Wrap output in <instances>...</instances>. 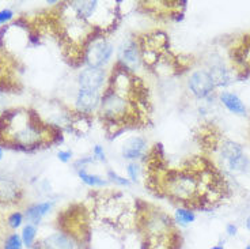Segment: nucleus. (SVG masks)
<instances>
[{
    "label": "nucleus",
    "mask_w": 250,
    "mask_h": 249,
    "mask_svg": "<svg viewBox=\"0 0 250 249\" xmlns=\"http://www.w3.org/2000/svg\"><path fill=\"white\" fill-rule=\"evenodd\" d=\"M143 219V249H178V234L167 214L161 210L146 212Z\"/></svg>",
    "instance_id": "obj_1"
},
{
    "label": "nucleus",
    "mask_w": 250,
    "mask_h": 249,
    "mask_svg": "<svg viewBox=\"0 0 250 249\" xmlns=\"http://www.w3.org/2000/svg\"><path fill=\"white\" fill-rule=\"evenodd\" d=\"M218 151L220 159L223 161L226 168L234 173H245L250 168V161L245 154L242 146L231 139L222 137L218 143Z\"/></svg>",
    "instance_id": "obj_2"
},
{
    "label": "nucleus",
    "mask_w": 250,
    "mask_h": 249,
    "mask_svg": "<svg viewBox=\"0 0 250 249\" xmlns=\"http://www.w3.org/2000/svg\"><path fill=\"white\" fill-rule=\"evenodd\" d=\"M113 44L104 34H98L87 43L83 49V59L87 67L104 68L113 56Z\"/></svg>",
    "instance_id": "obj_3"
},
{
    "label": "nucleus",
    "mask_w": 250,
    "mask_h": 249,
    "mask_svg": "<svg viewBox=\"0 0 250 249\" xmlns=\"http://www.w3.org/2000/svg\"><path fill=\"white\" fill-rule=\"evenodd\" d=\"M119 64L131 72H136L142 67L143 59L138 41L132 38L123 41V44L119 48Z\"/></svg>",
    "instance_id": "obj_4"
},
{
    "label": "nucleus",
    "mask_w": 250,
    "mask_h": 249,
    "mask_svg": "<svg viewBox=\"0 0 250 249\" xmlns=\"http://www.w3.org/2000/svg\"><path fill=\"white\" fill-rule=\"evenodd\" d=\"M188 88L189 91L193 94L199 100L208 98L215 90L212 78L208 72V69H197L188 79Z\"/></svg>",
    "instance_id": "obj_5"
},
{
    "label": "nucleus",
    "mask_w": 250,
    "mask_h": 249,
    "mask_svg": "<svg viewBox=\"0 0 250 249\" xmlns=\"http://www.w3.org/2000/svg\"><path fill=\"white\" fill-rule=\"evenodd\" d=\"M106 82V72L104 68H91L86 67L79 72L78 83L79 89H88V90H101Z\"/></svg>",
    "instance_id": "obj_6"
},
{
    "label": "nucleus",
    "mask_w": 250,
    "mask_h": 249,
    "mask_svg": "<svg viewBox=\"0 0 250 249\" xmlns=\"http://www.w3.org/2000/svg\"><path fill=\"white\" fill-rule=\"evenodd\" d=\"M102 94L100 90H88V89H79L76 94V108L83 114L94 113L101 106Z\"/></svg>",
    "instance_id": "obj_7"
},
{
    "label": "nucleus",
    "mask_w": 250,
    "mask_h": 249,
    "mask_svg": "<svg viewBox=\"0 0 250 249\" xmlns=\"http://www.w3.org/2000/svg\"><path fill=\"white\" fill-rule=\"evenodd\" d=\"M147 150V142L146 139L142 136H132L129 139H126L121 147V156L125 159L129 161H135L139 159L140 157H143L146 154Z\"/></svg>",
    "instance_id": "obj_8"
},
{
    "label": "nucleus",
    "mask_w": 250,
    "mask_h": 249,
    "mask_svg": "<svg viewBox=\"0 0 250 249\" xmlns=\"http://www.w3.org/2000/svg\"><path fill=\"white\" fill-rule=\"evenodd\" d=\"M232 60L238 72L250 74V36L244 38V43L232 50Z\"/></svg>",
    "instance_id": "obj_9"
},
{
    "label": "nucleus",
    "mask_w": 250,
    "mask_h": 249,
    "mask_svg": "<svg viewBox=\"0 0 250 249\" xmlns=\"http://www.w3.org/2000/svg\"><path fill=\"white\" fill-rule=\"evenodd\" d=\"M208 72L212 78L213 85L215 88H225V86H229L231 85L232 82V75L231 71L226 67L223 63H213L212 66L208 68Z\"/></svg>",
    "instance_id": "obj_10"
},
{
    "label": "nucleus",
    "mask_w": 250,
    "mask_h": 249,
    "mask_svg": "<svg viewBox=\"0 0 250 249\" xmlns=\"http://www.w3.org/2000/svg\"><path fill=\"white\" fill-rule=\"evenodd\" d=\"M219 98L229 112H231L232 114H237V116H246L248 109L237 94L230 93V91H222Z\"/></svg>",
    "instance_id": "obj_11"
},
{
    "label": "nucleus",
    "mask_w": 250,
    "mask_h": 249,
    "mask_svg": "<svg viewBox=\"0 0 250 249\" xmlns=\"http://www.w3.org/2000/svg\"><path fill=\"white\" fill-rule=\"evenodd\" d=\"M42 247L45 249H76V244L68 234L55 233L45 238L42 241Z\"/></svg>",
    "instance_id": "obj_12"
},
{
    "label": "nucleus",
    "mask_w": 250,
    "mask_h": 249,
    "mask_svg": "<svg viewBox=\"0 0 250 249\" xmlns=\"http://www.w3.org/2000/svg\"><path fill=\"white\" fill-rule=\"evenodd\" d=\"M52 203L50 202H44V203H38V204H33L27 208L26 211V218L29 219L31 225H38L40 221L44 218L45 215L52 210Z\"/></svg>",
    "instance_id": "obj_13"
},
{
    "label": "nucleus",
    "mask_w": 250,
    "mask_h": 249,
    "mask_svg": "<svg viewBox=\"0 0 250 249\" xmlns=\"http://www.w3.org/2000/svg\"><path fill=\"white\" fill-rule=\"evenodd\" d=\"M19 189L17 184L10 179L0 177V199L1 200H15L18 199Z\"/></svg>",
    "instance_id": "obj_14"
},
{
    "label": "nucleus",
    "mask_w": 250,
    "mask_h": 249,
    "mask_svg": "<svg viewBox=\"0 0 250 249\" xmlns=\"http://www.w3.org/2000/svg\"><path fill=\"white\" fill-rule=\"evenodd\" d=\"M78 176H79V179H81L86 185H88V187L91 188H102L107 184V181L105 180L104 177L87 173V172H86V168L78 169Z\"/></svg>",
    "instance_id": "obj_15"
},
{
    "label": "nucleus",
    "mask_w": 250,
    "mask_h": 249,
    "mask_svg": "<svg viewBox=\"0 0 250 249\" xmlns=\"http://www.w3.org/2000/svg\"><path fill=\"white\" fill-rule=\"evenodd\" d=\"M174 219L177 224L182 225V226H187V225H190L192 222H194L196 219V214H194L193 210L190 208H187V207H180L175 210Z\"/></svg>",
    "instance_id": "obj_16"
},
{
    "label": "nucleus",
    "mask_w": 250,
    "mask_h": 249,
    "mask_svg": "<svg viewBox=\"0 0 250 249\" xmlns=\"http://www.w3.org/2000/svg\"><path fill=\"white\" fill-rule=\"evenodd\" d=\"M36 236H37V229H36V226L31 224H27L23 227V230H22V243L26 247H33V244H34V240H36Z\"/></svg>",
    "instance_id": "obj_17"
},
{
    "label": "nucleus",
    "mask_w": 250,
    "mask_h": 249,
    "mask_svg": "<svg viewBox=\"0 0 250 249\" xmlns=\"http://www.w3.org/2000/svg\"><path fill=\"white\" fill-rule=\"evenodd\" d=\"M4 249H23L22 238L17 233H13L7 237L4 241Z\"/></svg>",
    "instance_id": "obj_18"
},
{
    "label": "nucleus",
    "mask_w": 250,
    "mask_h": 249,
    "mask_svg": "<svg viewBox=\"0 0 250 249\" xmlns=\"http://www.w3.org/2000/svg\"><path fill=\"white\" fill-rule=\"evenodd\" d=\"M107 179L114 182V184H117L120 187H129L132 182L131 180H128V179H125V177H121L120 175H117L114 170H107Z\"/></svg>",
    "instance_id": "obj_19"
},
{
    "label": "nucleus",
    "mask_w": 250,
    "mask_h": 249,
    "mask_svg": "<svg viewBox=\"0 0 250 249\" xmlns=\"http://www.w3.org/2000/svg\"><path fill=\"white\" fill-rule=\"evenodd\" d=\"M126 172H128L131 182H138L139 177H140V168H139V165L136 162H131L126 166Z\"/></svg>",
    "instance_id": "obj_20"
},
{
    "label": "nucleus",
    "mask_w": 250,
    "mask_h": 249,
    "mask_svg": "<svg viewBox=\"0 0 250 249\" xmlns=\"http://www.w3.org/2000/svg\"><path fill=\"white\" fill-rule=\"evenodd\" d=\"M7 222H8V226H10L11 229H18L19 226L22 225V222H23V215L19 211L13 212V214L8 217Z\"/></svg>",
    "instance_id": "obj_21"
},
{
    "label": "nucleus",
    "mask_w": 250,
    "mask_h": 249,
    "mask_svg": "<svg viewBox=\"0 0 250 249\" xmlns=\"http://www.w3.org/2000/svg\"><path fill=\"white\" fill-rule=\"evenodd\" d=\"M93 156L94 159H98L101 162H105L106 161V154H105V150L102 146L100 144H95L93 149Z\"/></svg>",
    "instance_id": "obj_22"
},
{
    "label": "nucleus",
    "mask_w": 250,
    "mask_h": 249,
    "mask_svg": "<svg viewBox=\"0 0 250 249\" xmlns=\"http://www.w3.org/2000/svg\"><path fill=\"white\" fill-rule=\"evenodd\" d=\"M14 17V13L11 10H8V8H4V10H1L0 11V25H3V23H6L8 21H11Z\"/></svg>",
    "instance_id": "obj_23"
},
{
    "label": "nucleus",
    "mask_w": 250,
    "mask_h": 249,
    "mask_svg": "<svg viewBox=\"0 0 250 249\" xmlns=\"http://www.w3.org/2000/svg\"><path fill=\"white\" fill-rule=\"evenodd\" d=\"M57 158H59V161L62 162V163H68V162L71 161V158H72V153L68 151V150H62V151L57 153Z\"/></svg>",
    "instance_id": "obj_24"
},
{
    "label": "nucleus",
    "mask_w": 250,
    "mask_h": 249,
    "mask_svg": "<svg viewBox=\"0 0 250 249\" xmlns=\"http://www.w3.org/2000/svg\"><path fill=\"white\" fill-rule=\"evenodd\" d=\"M237 231H238V227L234 224H229L227 226H226V233H227L230 237L237 236Z\"/></svg>",
    "instance_id": "obj_25"
},
{
    "label": "nucleus",
    "mask_w": 250,
    "mask_h": 249,
    "mask_svg": "<svg viewBox=\"0 0 250 249\" xmlns=\"http://www.w3.org/2000/svg\"><path fill=\"white\" fill-rule=\"evenodd\" d=\"M245 226H246V229L250 231V215L246 218V221H245Z\"/></svg>",
    "instance_id": "obj_26"
},
{
    "label": "nucleus",
    "mask_w": 250,
    "mask_h": 249,
    "mask_svg": "<svg viewBox=\"0 0 250 249\" xmlns=\"http://www.w3.org/2000/svg\"><path fill=\"white\" fill-rule=\"evenodd\" d=\"M211 249H225V248H223V245H215V247H212Z\"/></svg>",
    "instance_id": "obj_27"
},
{
    "label": "nucleus",
    "mask_w": 250,
    "mask_h": 249,
    "mask_svg": "<svg viewBox=\"0 0 250 249\" xmlns=\"http://www.w3.org/2000/svg\"><path fill=\"white\" fill-rule=\"evenodd\" d=\"M1 159H3V149L0 147V161H1Z\"/></svg>",
    "instance_id": "obj_28"
},
{
    "label": "nucleus",
    "mask_w": 250,
    "mask_h": 249,
    "mask_svg": "<svg viewBox=\"0 0 250 249\" xmlns=\"http://www.w3.org/2000/svg\"><path fill=\"white\" fill-rule=\"evenodd\" d=\"M245 249H250V245H248V247H246V248Z\"/></svg>",
    "instance_id": "obj_29"
}]
</instances>
